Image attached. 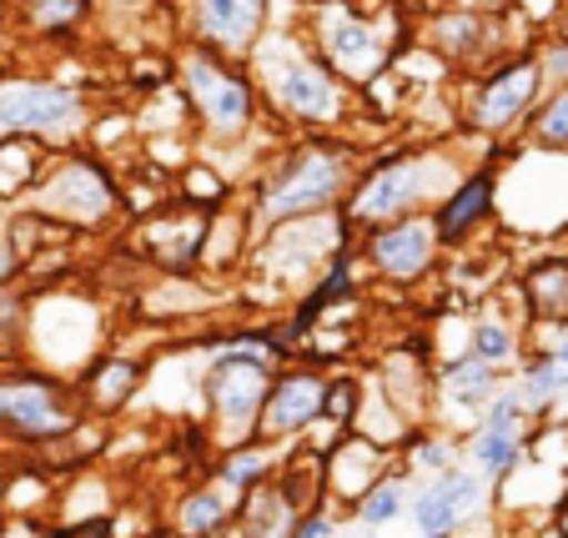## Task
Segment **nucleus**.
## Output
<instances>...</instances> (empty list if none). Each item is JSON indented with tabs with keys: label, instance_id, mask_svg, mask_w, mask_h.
Segmentation results:
<instances>
[{
	"label": "nucleus",
	"instance_id": "f257e3e1",
	"mask_svg": "<svg viewBox=\"0 0 568 538\" xmlns=\"http://www.w3.org/2000/svg\"><path fill=\"white\" fill-rule=\"evenodd\" d=\"M252 75H257L262 106L272 121L297 131H343L357 116V87L343 81L317 55V45L297 31H262L252 45Z\"/></svg>",
	"mask_w": 568,
	"mask_h": 538
},
{
	"label": "nucleus",
	"instance_id": "f03ea898",
	"mask_svg": "<svg viewBox=\"0 0 568 538\" xmlns=\"http://www.w3.org/2000/svg\"><path fill=\"white\" fill-rule=\"evenodd\" d=\"M357 172H363V151H357V141H343L337 131L292 141V146L272 151L267 172L252 186V222L277 226L317 212H343Z\"/></svg>",
	"mask_w": 568,
	"mask_h": 538
},
{
	"label": "nucleus",
	"instance_id": "7ed1b4c3",
	"mask_svg": "<svg viewBox=\"0 0 568 538\" xmlns=\"http://www.w3.org/2000/svg\"><path fill=\"white\" fill-rule=\"evenodd\" d=\"M473 162H458L448 146H393V151H377L373 162L363 156V172H357L353 192L343 202L347 226L367 232V226H383L397 222V216H413V212H433L443 192L468 172Z\"/></svg>",
	"mask_w": 568,
	"mask_h": 538
},
{
	"label": "nucleus",
	"instance_id": "20e7f679",
	"mask_svg": "<svg viewBox=\"0 0 568 538\" xmlns=\"http://www.w3.org/2000/svg\"><path fill=\"white\" fill-rule=\"evenodd\" d=\"M282 353H287V343L267 333H236L206 353L196 388H202V413L206 428H212V443L232 448V443H247L257 433L262 403H267L272 373L282 367Z\"/></svg>",
	"mask_w": 568,
	"mask_h": 538
},
{
	"label": "nucleus",
	"instance_id": "39448f33",
	"mask_svg": "<svg viewBox=\"0 0 568 538\" xmlns=\"http://www.w3.org/2000/svg\"><path fill=\"white\" fill-rule=\"evenodd\" d=\"M176 81H182L192 126L202 131V141H212L216 151L242 146V141L267 121L257 75L226 65V55L206 51V45H192V51L176 61Z\"/></svg>",
	"mask_w": 568,
	"mask_h": 538
},
{
	"label": "nucleus",
	"instance_id": "423d86ee",
	"mask_svg": "<svg viewBox=\"0 0 568 538\" xmlns=\"http://www.w3.org/2000/svg\"><path fill=\"white\" fill-rule=\"evenodd\" d=\"M21 206L45 216L55 232H97L121 216V186L111 166L91 151H55L45 156L41 182L31 186Z\"/></svg>",
	"mask_w": 568,
	"mask_h": 538
},
{
	"label": "nucleus",
	"instance_id": "0eeeda50",
	"mask_svg": "<svg viewBox=\"0 0 568 538\" xmlns=\"http://www.w3.org/2000/svg\"><path fill=\"white\" fill-rule=\"evenodd\" d=\"M81 423H87V408H81L75 383L55 373H31V367L0 373V438L6 443L51 448L71 438Z\"/></svg>",
	"mask_w": 568,
	"mask_h": 538
},
{
	"label": "nucleus",
	"instance_id": "6e6552de",
	"mask_svg": "<svg viewBox=\"0 0 568 538\" xmlns=\"http://www.w3.org/2000/svg\"><path fill=\"white\" fill-rule=\"evenodd\" d=\"M544 91V65H538L534 51L498 55L488 71L473 75L468 101H463V131L478 141H494V146L508 136H524Z\"/></svg>",
	"mask_w": 568,
	"mask_h": 538
},
{
	"label": "nucleus",
	"instance_id": "1a4fd4ad",
	"mask_svg": "<svg viewBox=\"0 0 568 538\" xmlns=\"http://www.w3.org/2000/svg\"><path fill=\"white\" fill-rule=\"evenodd\" d=\"M307 41L357 91H367L377 75L393 71V55H397L393 31H383V21L367 16L357 0H312Z\"/></svg>",
	"mask_w": 568,
	"mask_h": 538
},
{
	"label": "nucleus",
	"instance_id": "9d476101",
	"mask_svg": "<svg viewBox=\"0 0 568 538\" xmlns=\"http://www.w3.org/2000/svg\"><path fill=\"white\" fill-rule=\"evenodd\" d=\"M343 247H353V226L343 212H317V216H297V222H277L262 226L257 242V267L267 277L287 282V287H307L327 272V262Z\"/></svg>",
	"mask_w": 568,
	"mask_h": 538
},
{
	"label": "nucleus",
	"instance_id": "9b49d317",
	"mask_svg": "<svg viewBox=\"0 0 568 538\" xmlns=\"http://www.w3.org/2000/svg\"><path fill=\"white\" fill-rule=\"evenodd\" d=\"M91 126V106L61 81H0V131L36 141H71Z\"/></svg>",
	"mask_w": 568,
	"mask_h": 538
},
{
	"label": "nucleus",
	"instance_id": "f8f14e48",
	"mask_svg": "<svg viewBox=\"0 0 568 538\" xmlns=\"http://www.w3.org/2000/svg\"><path fill=\"white\" fill-rule=\"evenodd\" d=\"M534 413L524 408V398H518L514 377H504V388L494 393V403L478 413V423L468 428V443H463V458H468V468L483 478V484H508V478L518 474V464H524L528 453V438H534Z\"/></svg>",
	"mask_w": 568,
	"mask_h": 538
},
{
	"label": "nucleus",
	"instance_id": "ddd939ff",
	"mask_svg": "<svg viewBox=\"0 0 568 538\" xmlns=\"http://www.w3.org/2000/svg\"><path fill=\"white\" fill-rule=\"evenodd\" d=\"M353 247L363 257V267H373V277L393 282V287H418L438 267L443 242H438V226H433V212H413V216H397V222L357 232Z\"/></svg>",
	"mask_w": 568,
	"mask_h": 538
},
{
	"label": "nucleus",
	"instance_id": "4468645a",
	"mask_svg": "<svg viewBox=\"0 0 568 538\" xmlns=\"http://www.w3.org/2000/svg\"><path fill=\"white\" fill-rule=\"evenodd\" d=\"M494 504V484H483L468 464H453L433 478H418L408 498V524L418 538H463Z\"/></svg>",
	"mask_w": 568,
	"mask_h": 538
},
{
	"label": "nucleus",
	"instance_id": "2eb2a0df",
	"mask_svg": "<svg viewBox=\"0 0 568 538\" xmlns=\"http://www.w3.org/2000/svg\"><path fill=\"white\" fill-rule=\"evenodd\" d=\"M317 418H327V373L312 363H292L272 373V388L252 438L272 443V448H292Z\"/></svg>",
	"mask_w": 568,
	"mask_h": 538
},
{
	"label": "nucleus",
	"instance_id": "dca6fc26",
	"mask_svg": "<svg viewBox=\"0 0 568 538\" xmlns=\"http://www.w3.org/2000/svg\"><path fill=\"white\" fill-rule=\"evenodd\" d=\"M494 216H498V162H473L468 172L433 202V226H438L443 252L468 247Z\"/></svg>",
	"mask_w": 568,
	"mask_h": 538
},
{
	"label": "nucleus",
	"instance_id": "f3484780",
	"mask_svg": "<svg viewBox=\"0 0 568 538\" xmlns=\"http://www.w3.org/2000/svg\"><path fill=\"white\" fill-rule=\"evenodd\" d=\"M272 16V0H192V35L216 55H252Z\"/></svg>",
	"mask_w": 568,
	"mask_h": 538
},
{
	"label": "nucleus",
	"instance_id": "a211bd4d",
	"mask_svg": "<svg viewBox=\"0 0 568 538\" xmlns=\"http://www.w3.org/2000/svg\"><path fill=\"white\" fill-rule=\"evenodd\" d=\"M504 16H478V11H438L428 21V51L443 65H494L498 55H514V45L498 35Z\"/></svg>",
	"mask_w": 568,
	"mask_h": 538
},
{
	"label": "nucleus",
	"instance_id": "6ab92c4d",
	"mask_svg": "<svg viewBox=\"0 0 568 538\" xmlns=\"http://www.w3.org/2000/svg\"><path fill=\"white\" fill-rule=\"evenodd\" d=\"M146 383V357L141 353H97L87 363V373L75 377V393H81V408L111 418V413H126L131 398Z\"/></svg>",
	"mask_w": 568,
	"mask_h": 538
},
{
	"label": "nucleus",
	"instance_id": "aec40b11",
	"mask_svg": "<svg viewBox=\"0 0 568 538\" xmlns=\"http://www.w3.org/2000/svg\"><path fill=\"white\" fill-rule=\"evenodd\" d=\"M387 468H393V448H383V443H373L367 433L347 428L343 438L333 443V453H327V498L353 508Z\"/></svg>",
	"mask_w": 568,
	"mask_h": 538
},
{
	"label": "nucleus",
	"instance_id": "412c9836",
	"mask_svg": "<svg viewBox=\"0 0 568 538\" xmlns=\"http://www.w3.org/2000/svg\"><path fill=\"white\" fill-rule=\"evenodd\" d=\"M514 388L534 418H544L564 398L568 393V327H548V343L524 353V363L514 367Z\"/></svg>",
	"mask_w": 568,
	"mask_h": 538
},
{
	"label": "nucleus",
	"instance_id": "4be33fe9",
	"mask_svg": "<svg viewBox=\"0 0 568 538\" xmlns=\"http://www.w3.org/2000/svg\"><path fill=\"white\" fill-rule=\"evenodd\" d=\"M498 388H504V373H498V367H488L483 357H473V353H458V357H448V363L438 367L433 398H438L443 408H453L458 418L478 423V413L494 403Z\"/></svg>",
	"mask_w": 568,
	"mask_h": 538
},
{
	"label": "nucleus",
	"instance_id": "5701e85b",
	"mask_svg": "<svg viewBox=\"0 0 568 538\" xmlns=\"http://www.w3.org/2000/svg\"><path fill=\"white\" fill-rule=\"evenodd\" d=\"M302 514H307V508H297V498L277 484V474H272L267 484H257L252 494L236 498L232 534L226 538H292Z\"/></svg>",
	"mask_w": 568,
	"mask_h": 538
},
{
	"label": "nucleus",
	"instance_id": "b1692460",
	"mask_svg": "<svg viewBox=\"0 0 568 538\" xmlns=\"http://www.w3.org/2000/svg\"><path fill=\"white\" fill-rule=\"evenodd\" d=\"M232 494L222 484H192L172 504V534L176 538H226L232 534Z\"/></svg>",
	"mask_w": 568,
	"mask_h": 538
},
{
	"label": "nucleus",
	"instance_id": "393cba45",
	"mask_svg": "<svg viewBox=\"0 0 568 538\" xmlns=\"http://www.w3.org/2000/svg\"><path fill=\"white\" fill-rule=\"evenodd\" d=\"M524 317L538 327H568V257H548L518 277Z\"/></svg>",
	"mask_w": 568,
	"mask_h": 538
},
{
	"label": "nucleus",
	"instance_id": "a878e982",
	"mask_svg": "<svg viewBox=\"0 0 568 538\" xmlns=\"http://www.w3.org/2000/svg\"><path fill=\"white\" fill-rule=\"evenodd\" d=\"M287 448H272V443L262 438H247V443H232V448L216 453V464H212V484H222L232 498L252 494L257 484H267L272 474H277V458Z\"/></svg>",
	"mask_w": 568,
	"mask_h": 538
},
{
	"label": "nucleus",
	"instance_id": "bb28decb",
	"mask_svg": "<svg viewBox=\"0 0 568 538\" xmlns=\"http://www.w3.org/2000/svg\"><path fill=\"white\" fill-rule=\"evenodd\" d=\"M408 498H413V478L397 474V468H387V474L377 478L347 514H353V524L363 528V534H383V528H393L397 518L408 514Z\"/></svg>",
	"mask_w": 568,
	"mask_h": 538
},
{
	"label": "nucleus",
	"instance_id": "cd10ccee",
	"mask_svg": "<svg viewBox=\"0 0 568 538\" xmlns=\"http://www.w3.org/2000/svg\"><path fill=\"white\" fill-rule=\"evenodd\" d=\"M45 172V141L6 136L0 141V202H26Z\"/></svg>",
	"mask_w": 568,
	"mask_h": 538
},
{
	"label": "nucleus",
	"instance_id": "c85d7f7f",
	"mask_svg": "<svg viewBox=\"0 0 568 538\" xmlns=\"http://www.w3.org/2000/svg\"><path fill=\"white\" fill-rule=\"evenodd\" d=\"M468 353L483 357L488 367H498V373H514L524 363V337H518V327L508 317L483 313L468 323Z\"/></svg>",
	"mask_w": 568,
	"mask_h": 538
},
{
	"label": "nucleus",
	"instance_id": "c756f323",
	"mask_svg": "<svg viewBox=\"0 0 568 538\" xmlns=\"http://www.w3.org/2000/svg\"><path fill=\"white\" fill-rule=\"evenodd\" d=\"M528 151H548V156H568V87L544 91L538 111L524 126Z\"/></svg>",
	"mask_w": 568,
	"mask_h": 538
},
{
	"label": "nucleus",
	"instance_id": "7c9ffc66",
	"mask_svg": "<svg viewBox=\"0 0 568 538\" xmlns=\"http://www.w3.org/2000/svg\"><path fill=\"white\" fill-rule=\"evenodd\" d=\"M397 453H403V464H408V478H433L458 464V443L433 428H408V438L397 443Z\"/></svg>",
	"mask_w": 568,
	"mask_h": 538
},
{
	"label": "nucleus",
	"instance_id": "2f4dec72",
	"mask_svg": "<svg viewBox=\"0 0 568 538\" xmlns=\"http://www.w3.org/2000/svg\"><path fill=\"white\" fill-rule=\"evenodd\" d=\"M87 11H91V0H26V21L41 35H65L71 26H81Z\"/></svg>",
	"mask_w": 568,
	"mask_h": 538
},
{
	"label": "nucleus",
	"instance_id": "473e14b6",
	"mask_svg": "<svg viewBox=\"0 0 568 538\" xmlns=\"http://www.w3.org/2000/svg\"><path fill=\"white\" fill-rule=\"evenodd\" d=\"M538 65H544V87H568V31H548L544 41L534 45Z\"/></svg>",
	"mask_w": 568,
	"mask_h": 538
},
{
	"label": "nucleus",
	"instance_id": "72a5a7b5",
	"mask_svg": "<svg viewBox=\"0 0 568 538\" xmlns=\"http://www.w3.org/2000/svg\"><path fill=\"white\" fill-rule=\"evenodd\" d=\"M357 413H363V388H357V377H327V418L353 428Z\"/></svg>",
	"mask_w": 568,
	"mask_h": 538
},
{
	"label": "nucleus",
	"instance_id": "f704fd0d",
	"mask_svg": "<svg viewBox=\"0 0 568 538\" xmlns=\"http://www.w3.org/2000/svg\"><path fill=\"white\" fill-rule=\"evenodd\" d=\"M292 538H343V514H333V498L312 504L307 514L297 518V534Z\"/></svg>",
	"mask_w": 568,
	"mask_h": 538
},
{
	"label": "nucleus",
	"instance_id": "c9c22d12",
	"mask_svg": "<svg viewBox=\"0 0 568 538\" xmlns=\"http://www.w3.org/2000/svg\"><path fill=\"white\" fill-rule=\"evenodd\" d=\"M458 11H478V16H508L514 11V0H453Z\"/></svg>",
	"mask_w": 568,
	"mask_h": 538
},
{
	"label": "nucleus",
	"instance_id": "e433bc0d",
	"mask_svg": "<svg viewBox=\"0 0 568 538\" xmlns=\"http://www.w3.org/2000/svg\"><path fill=\"white\" fill-rule=\"evenodd\" d=\"M548 534H554V538H568V508L554 504V514H548Z\"/></svg>",
	"mask_w": 568,
	"mask_h": 538
},
{
	"label": "nucleus",
	"instance_id": "4c0bfd02",
	"mask_svg": "<svg viewBox=\"0 0 568 538\" xmlns=\"http://www.w3.org/2000/svg\"><path fill=\"white\" fill-rule=\"evenodd\" d=\"M558 508H568V468H564V488H558Z\"/></svg>",
	"mask_w": 568,
	"mask_h": 538
},
{
	"label": "nucleus",
	"instance_id": "58836bf2",
	"mask_svg": "<svg viewBox=\"0 0 568 538\" xmlns=\"http://www.w3.org/2000/svg\"><path fill=\"white\" fill-rule=\"evenodd\" d=\"M347 538H377V534H363V528H357V534H347Z\"/></svg>",
	"mask_w": 568,
	"mask_h": 538
},
{
	"label": "nucleus",
	"instance_id": "ea45409f",
	"mask_svg": "<svg viewBox=\"0 0 568 538\" xmlns=\"http://www.w3.org/2000/svg\"><path fill=\"white\" fill-rule=\"evenodd\" d=\"M0 141H6V131H0Z\"/></svg>",
	"mask_w": 568,
	"mask_h": 538
}]
</instances>
